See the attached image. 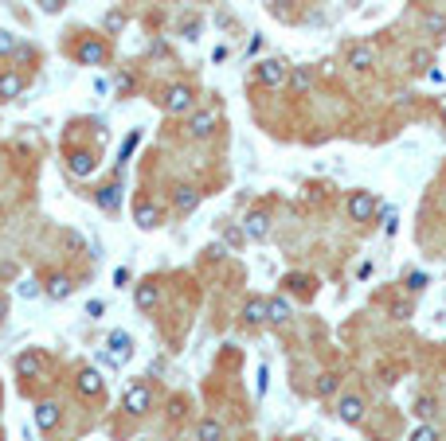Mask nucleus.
Segmentation results:
<instances>
[{"label": "nucleus", "mask_w": 446, "mask_h": 441, "mask_svg": "<svg viewBox=\"0 0 446 441\" xmlns=\"http://www.w3.org/2000/svg\"><path fill=\"white\" fill-rule=\"evenodd\" d=\"M376 196H372V192H352V196H348V219H352V223H368V219L376 215Z\"/></svg>", "instance_id": "obj_1"}, {"label": "nucleus", "mask_w": 446, "mask_h": 441, "mask_svg": "<svg viewBox=\"0 0 446 441\" xmlns=\"http://www.w3.org/2000/svg\"><path fill=\"white\" fill-rule=\"evenodd\" d=\"M121 406H126V414H149V406H153V391H149L145 382H133L126 391V399H121Z\"/></svg>", "instance_id": "obj_2"}, {"label": "nucleus", "mask_w": 446, "mask_h": 441, "mask_svg": "<svg viewBox=\"0 0 446 441\" xmlns=\"http://www.w3.org/2000/svg\"><path fill=\"white\" fill-rule=\"evenodd\" d=\"M75 59H79V63H90V67H98V63H106V59H110V47L98 40V36H90V40H82V43H79Z\"/></svg>", "instance_id": "obj_3"}, {"label": "nucleus", "mask_w": 446, "mask_h": 441, "mask_svg": "<svg viewBox=\"0 0 446 441\" xmlns=\"http://www.w3.org/2000/svg\"><path fill=\"white\" fill-rule=\"evenodd\" d=\"M106 348H110V352L102 355L106 363H126L129 355H133V340H129V332H110Z\"/></svg>", "instance_id": "obj_4"}, {"label": "nucleus", "mask_w": 446, "mask_h": 441, "mask_svg": "<svg viewBox=\"0 0 446 441\" xmlns=\"http://www.w3.org/2000/svg\"><path fill=\"white\" fill-rule=\"evenodd\" d=\"M255 79L262 82V86H282L286 82V63L282 59H262L255 70Z\"/></svg>", "instance_id": "obj_5"}, {"label": "nucleus", "mask_w": 446, "mask_h": 441, "mask_svg": "<svg viewBox=\"0 0 446 441\" xmlns=\"http://www.w3.org/2000/svg\"><path fill=\"white\" fill-rule=\"evenodd\" d=\"M337 418L345 421V426H360V421H364V399H360V394H345L337 406Z\"/></svg>", "instance_id": "obj_6"}, {"label": "nucleus", "mask_w": 446, "mask_h": 441, "mask_svg": "<svg viewBox=\"0 0 446 441\" xmlns=\"http://www.w3.org/2000/svg\"><path fill=\"white\" fill-rule=\"evenodd\" d=\"M16 375H20V379H40V375H43V355L36 352V348L20 352V355H16Z\"/></svg>", "instance_id": "obj_7"}, {"label": "nucleus", "mask_w": 446, "mask_h": 441, "mask_svg": "<svg viewBox=\"0 0 446 441\" xmlns=\"http://www.w3.org/2000/svg\"><path fill=\"white\" fill-rule=\"evenodd\" d=\"M59 421H63V406H59V402H36V426H40L43 433H51Z\"/></svg>", "instance_id": "obj_8"}, {"label": "nucleus", "mask_w": 446, "mask_h": 441, "mask_svg": "<svg viewBox=\"0 0 446 441\" xmlns=\"http://www.w3.org/2000/svg\"><path fill=\"white\" fill-rule=\"evenodd\" d=\"M267 231H270V215L262 211V207H255L247 215V223H243V235L251 238V242H262L267 238Z\"/></svg>", "instance_id": "obj_9"}, {"label": "nucleus", "mask_w": 446, "mask_h": 441, "mask_svg": "<svg viewBox=\"0 0 446 441\" xmlns=\"http://www.w3.org/2000/svg\"><path fill=\"white\" fill-rule=\"evenodd\" d=\"M192 102H196L192 86H169V94H165V109L169 114H184V109H192Z\"/></svg>", "instance_id": "obj_10"}, {"label": "nucleus", "mask_w": 446, "mask_h": 441, "mask_svg": "<svg viewBox=\"0 0 446 441\" xmlns=\"http://www.w3.org/2000/svg\"><path fill=\"white\" fill-rule=\"evenodd\" d=\"M70 289H75L70 274H51V277H47V285H43V297H47V301H67Z\"/></svg>", "instance_id": "obj_11"}, {"label": "nucleus", "mask_w": 446, "mask_h": 441, "mask_svg": "<svg viewBox=\"0 0 446 441\" xmlns=\"http://www.w3.org/2000/svg\"><path fill=\"white\" fill-rule=\"evenodd\" d=\"M290 316H294V304L286 301V297H267V320L270 324H290Z\"/></svg>", "instance_id": "obj_12"}, {"label": "nucleus", "mask_w": 446, "mask_h": 441, "mask_svg": "<svg viewBox=\"0 0 446 441\" xmlns=\"http://www.w3.org/2000/svg\"><path fill=\"white\" fill-rule=\"evenodd\" d=\"M348 67L352 70H372L376 67V47H372V43H357V47L348 51Z\"/></svg>", "instance_id": "obj_13"}, {"label": "nucleus", "mask_w": 446, "mask_h": 441, "mask_svg": "<svg viewBox=\"0 0 446 441\" xmlns=\"http://www.w3.org/2000/svg\"><path fill=\"white\" fill-rule=\"evenodd\" d=\"M20 94H24V75L4 70V75H0V102H16Z\"/></svg>", "instance_id": "obj_14"}, {"label": "nucleus", "mask_w": 446, "mask_h": 441, "mask_svg": "<svg viewBox=\"0 0 446 441\" xmlns=\"http://www.w3.org/2000/svg\"><path fill=\"white\" fill-rule=\"evenodd\" d=\"M102 371L98 367H82L79 371V394H87V399H94V394H102Z\"/></svg>", "instance_id": "obj_15"}, {"label": "nucleus", "mask_w": 446, "mask_h": 441, "mask_svg": "<svg viewBox=\"0 0 446 441\" xmlns=\"http://www.w3.org/2000/svg\"><path fill=\"white\" fill-rule=\"evenodd\" d=\"M211 129H216V114L211 109H196L188 118V137H208Z\"/></svg>", "instance_id": "obj_16"}, {"label": "nucleus", "mask_w": 446, "mask_h": 441, "mask_svg": "<svg viewBox=\"0 0 446 441\" xmlns=\"http://www.w3.org/2000/svg\"><path fill=\"white\" fill-rule=\"evenodd\" d=\"M196 203H200V192L192 184H180L177 192H172V207H177L180 215H188V211H196Z\"/></svg>", "instance_id": "obj_17"}, {"label": "nucleus", "mask_w": 446, "mask_h": 441, "mask_svg": "<svg viewBox=\"0 0 446 441\" xmlns=\"http://www.w3.org/2000/svg\"><path fill=\"white\" fill-rule=\"evenodd\" d=\"M94 164H98V160H94V153H90V148H75V153H70V160H67V168L75 172V176H90V172H94Z\"/></svg>", "instance_id": "obj_18"}, {"label": "nucleus", "mask_w": 446, "mask_h": 441, "mask_svg": "<svg viewBox=\"0 0 446 441\" xmlns=\"http://www.w3.org/2000/svg\"><path fill=\"white\" fill-rule=\"evenodd\" d=\"M133 219H137L141 231H153V226L161 223V207L149 203V199H137V211H133Z\"/></svg>", "instance_id": "obj_19"}, {"label": "nucleus", "mask_w": 446, "mask_h": 441, "mask_svg": "<svg viewBox=\"0 0 446 441\" xmlns=\"http://www.w3.org/2000/svg\"><path fill=\"white\" fill-rule=\"evenodd\" d=\"M94 203H98L102 211H110V215H114V211L121 207V187H118V184H106V187H98V192H94Z\"/></svg>", "instance_id": "obj_20"}, {"label": "nucleus", "mask_w": 446, "mask_h": 441, "mask_svg": "<svg viewBox=\"0 0 446 441\" xmlns=\"http://www.w3.org/2000/svg\"><path fill=\"white\" fill-rule=\"evenodd\" d=\"M161 301V289L153 281H141L137 289H133V304H137L141 313H149V309H153V304Z\"/></svg>", "instance_id": "obj_21"}, {"label": "nucleus", "mask_w": 446, "mask_h": 441, "mask_svg": "<svg viewBox=\"0 0 446 441\" xmlns=\"http://www.w3.org/2000/svg\"><path fill=\"white\" fill-rule=\"evenodd\" d=\"M243 320L247 324H267V297H247V304H243Z\"/></svg>", "instance_id": "obj_22"}, {"label": "nucleus", "mask_w": 446, "mask_h": 441, "mask_svg": "<svg viewBox=\"0 0 446 441\" xmlns=\"http://www.w3.org/2000/svg\"><path fill=\"white\" fill-rule=\"evenodd\" d=\"M196 438H200V441H223V426H219L216 418H204V421L196 426Z\"/></svg>", "instance_id": "obj_23"}, {"label": "nucleus", "mask_w": 446, "mask_h": 441, "mask_svg": "<svg viewBox=\"0 0 446 441\" xmlns=\"http://www.w3.org/2000/svg\"><path fill=\"white\" fill-rule=\"evenodd\" d=\"M290 82H294V90H309L313 86V75L306 67H297V70H290Z\"/></svg>", "instance_id": "obj_24"}, {"label": "nucleus", "mask_w": 446, "mask_h": 441, "mask_svg": "<svg viewBox=\"0 0 446 441\" xmlns=\"http://www.w3.org/2000/svg\"><path fill=\"white\" fill-rule=\"evenodd\" d=\"M435 410H438V402L431 399V394H423V399L415 402V414H419L423 421H426V418H435Z\"/></svg>", "instance_id": "obj_25"}, {"label": "nucleus", "mask_w": 446, "mask_h": 441, "mask_svg": "<svg viewBox=\"0 0 446 441\" xmlns=\"http://www.w3.org/2000/svg\"><path fill=\"white\" fill-rule=\"evenodd\" d=\"M407 441H438V430L423 421V426H415V430H411V438H407Z\"/></svg>", "instance_id": "obj_26"}, {"label": "nucleus", "mask_w": 446, "mask_h": 441, "mask_svg": "<svg viewBox=\"0 0 446 441\" xmlns=\"http://www.w3.org/2000/svg\"><path fill=\"white\" fill-rule=\"evenodd\" d=\"M243 242H247V235H243V226H228V231H223V246H235V250H239Z\"/></svg>", "instance_id": "obj_27"}, {"label": "nucleus", "mask_w": 446, "mask_h": 441, "mask_svg": "<svg viewBox=\"0 0 446 441\" xmlns=\"http://www.w3.org/2000/svg\"><path fill=\"white\" fill-rule=\"evenodd\" d=\"M426 67H431V51H423V47L411 51V70H426Z\"/></svg>", "instance_id": "obj_28"}, {"label": "nucleus", "mask_w": 446, "mask_h": 441, "mask_svg": "<svg viewBox=\"0 0 446 441\" xmlns=\"http://www.w3.org/2000/svg\"><path fill=\"white\" fill-rule=\"evenodd\" d=\"M423 28L431 31V36H443V31H446V20H443V16H423Z\"/></svg>", "instance_id": "obj_29"}, {"label": "nucleus", "mask_w": 446, "mask_h": 441, "mask_svg": "<svg viewBox=\"0 0 446 441\" xmlns=\"http://www.w3.org/2000/svg\"><path fill=\"white\" fill-rule=\"evenodd\" d=\"M333 391H337V375H321V379H318V394L325 399V394H333Z\"/></svg>", "instance_id": "obj_30"}, {"label": "nucleus", "mask_w": 446, "mask_h": 441, "mask_svg": "<svg viewBox=\"0 0 446 441\" xmlns=\"http://www.w3.org/2000/svg\"><path fill=\"white\" fill-rule=\"evenodd\" d=\"M426 289V274H407V293H423Z\"/></svg>", "instance_id": "obj_31"}, {"label": "nucleus", "mask_w": 446, "mask_h": 441, "mask_svg": "<svg viewBox=\"0 0 446 441\" xmlns=\"http://www.w3.org/2000/svg\"><path fill=\"white\" fill-rule=\"evenodd\" d=\"M16 51V36L12 31H0V55H12Z\"/></svg>", "instance_id": "obj_32"}, {"label": "nucleus", "mask_w": 446, "mask_h": 441, "mask_svg": "<svg viewBox=\"0 0 446 441\" xmlns=\"http://www.w3.org/2000/svg\"><path fill=\"white\" fill-rule=\"evenodd\" d=\"M106 28L110 31H121V28H126V12H110V16H106Z\"/></svg>", "instance_id": "obj_33"}, {"label": "nucleus", "mask_w": 446, "mask_h": 441, "mask_svg": "<svg viewBox=\"0 0 446 441\" xmlns=\"http://www.w3.org/2000/svg\"><path fill=\"white\" fill-rule=\"evenodd\" d=\"M392 316L407 320V316H411V301H396V304H392Z\"/></svg>", "instance_id": "obj_34"}, {"label": "nucleus", "mask_w": 446, "mask_h": 441, "mask_svg": "<svg viewBox=\"0 0 446 441\" xmlns=\"http://www.w3.org/2000/svg\"><path fill=\"white\" fill-rule=\"evenodd\" d=\"M102 313H106V304H102V301H90L87 304V316H90V320H98Z\"/></svg>", "instance_id": "obj_35"}, {"label": "nucleus", "mask_w": 446, "mask_h": 441, "mask_svg": "<svg viewBox=\"0 0 446 441\" xmlns=\"http://www.w3.org/2000/svg\"><path fill=\"white\" fill-rule=\"evenodd\" d=\"M40 4H43V12H63L67 8V0H40Z\"/></svg>", "instance_id": "obj_36"}, {"label": "nucleus", "mask_w": 446, "mask_h": 441, "mask_svg": "<svg viewBox=\"0 0 446 441\" xmlns=\"http://www.w3.org/2000/svg\"><path fill=\"white\" fill-rule=\"evenodd\" d=\"M223 254H228V246H223V242L208 246V258H211V262H219V258H223Z\"/></svg>", "instance_id": "obj_37"}, {"label": "nucleus", "mask_w": 446, "mask_h": 441, "mask_svg": "<svg viewBox=\"0 0 446 441\" xmlns=\"http://www.w3.org/2000/svg\"><path fill=\"white\" fill-rule=\"evenodd\" d=\"M129 281V270L121 265V270H114V285H126Z\"/></svg>", "instance_id": "obj_38"}, {"label": "nucleus", "mask_w": 446, "mask_h": 441, "mask_svg": "<svg viewBox=\"0 0 446 441\" xmlns=\"http://www.w3.org/2000/svg\"><path fill=\"white\" fill-rule=\"evenodd\" d=\"M4 316H8V297L0 293V320H4Z\"/></svg>", "instance_id": "obj_39"}, {"label": "nucleus", "mask_w": 446, "mask_h": 441, "mask_svg": "<svg viewBox=\"0 0 446 441\" xmlns=\"http://www.w3.org/2000/svg\"><path fill=\"white\" fill-rule=\"evenodd\" d=\"M443 121H446V98H443Z\"/></svg>", "instance_id": "obj_40"}, {"label": "nucleus", "mask_w": 446, "mask_h": 441, "mask_svg": "<svg viewBox=\"0 0 446 441\" xmlns=\"http://www.w3.org/2000/svg\"><path fill=\"white\" fill-rule=\"evenodd\" d=\"M306 441H309V438H306Z\"/></svg>", "instance_id": "obj_41"}]
</instances>
